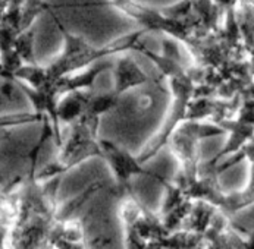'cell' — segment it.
Instances as JSON below:
<instances>
[{
  "label": "cell",
  "mask_w": 254,
  "mask_h": 249,
  "mask_svg": "<svg viewBox=\"0 0 254 249\" xmlns=\"http://www.w3.org/2000/svg\"><path fill=\"white\" fill-rule=\"evenodd\" d=\"M112 6H115L118 10L134 19L140 27L141 31H154V33H163L172 38H177L188 47L195 40L206 37L201 21L198 15L191 12V15L185 19H178L166 15L163 10H156L151 7H145L143 4L134 1V0H110Z\"/></svg>",
  "instance_id": "3"
},
{
  "label": "cell",
  "mask_w": 254,
  "mask_h": 249,
  "mask_svg": "<svg viewBox=\"0 0 254 249\" xmlns=\"http://www.w3.org/2000/svg\"><path fill=\"white\" fill-rule=\"evenodd\" d=\"M137 51L145 54L159 68L162 75L168 78L169 85H171V91L174 96L172 106L168 111V116H166L162 128L148 141V144L143 149V152L137 158L140 163H143L145 160H148L150 157L156 155L157 151L171 140V137L177 131V128L187 120L188 107L191 104V101L195 99L197 84H195L190 69H185L178 62V59L175 57L177 49L171 40L163 41V50L160 54L148 50L144 46V43H140V46L137 47Z\"/></svg>",
  "instance_id": "1"
},
{
  "label": "cell",
  "mask_w": 254,
  "mask_h": 249,
  "mask_svg": "<svg viewBox=\"0 0 254 249\" xmlns=\"http://www.w3.org/2000/svg\"><path fill=\"white\" fill-rule=\"evenodd\" d=\"M147 75L140 69L137 62L129 56H122L118 59L116 66L113 69V87L112 90L122 96L125 91L140 87L147 82Z\"/></svg>",
  "instance_id": "4"
},
{
  "label": "cell",
  "mask_w": 254,
  "mask_h": 249,
  "mask_svg": "<svg viewBox=\"0 0 254 249\" xmlns=\"http://www.w3.org/2000/svg\"><path fill=\"white\" fill-rule=\"evenodd\" d=\"M65 36V51L59 57L58 62H55L50 68L41 69L36 66H27L21 68L15 72L16 76L27 79L36 91H47L50 90L58 81L69 76L71 73L81 71L84 68H88V65L97 62L99 59L115 54V53H124V51H135L138 44L141 43L140 38L144 34V31H137L128 36L121 37L115 41H112L109 46L97 49L85 43L81 37H75L66 30H64Z\"/></svg>",
  "instance_id": "2"
}]
</instances>
